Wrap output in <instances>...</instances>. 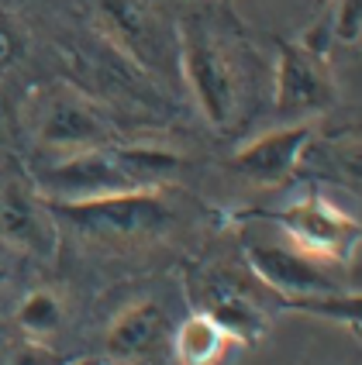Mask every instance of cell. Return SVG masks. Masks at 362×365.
Segmentation results:
<instances>
[{
  "instance_id": "obj_1",
  "label": "cell",
  "mask_w": 362,
  "mask_h": 365,
  "mask_svg": "<svg viewBox=\"0 0 362 365\" xmlns=\"http://www.w3.org/2000/svg\"><path fill=\"white\" fill-rule=\"evenodd\" d=\"M180 155L152 142H111L62 159H41L28 176L49 203H80L131 190H156L180 169Z\"/></svg>"
},
{
  "instance_id": "obj_2",
  "label": "cell",
  "mask_w": 362,
  "mask_h": 365,
  "mask_svg": "<svg viewBox=\"0 0 362 365\" xmlns=\"http://www.w3.org/2000/svg\"><path fill=\"white\" fill-rule=\"evenodd\" d=\"M176 66L190 97L214 131H231L245 110V48L214 11H190L176 21Z\"/></svg>"
},
{
  "instance_id": "obj_3",
  "label": "cell",
  "mask_w": 362,
  "mask_h": 365,
  "mask_svg": "<svg viewBox=\"0 0 362 365\" xmlns=\"http://www.w3.org/2000/svg\"><path fill=\"white\" fill-rule=\"evenodd\" d=\"M24 118L41 159H62V155L118 142V124L107 114V107L76 83L66 80L31 90L24 103Z\"/></svg>"
},
{
  "instance_id": "obj_4",
  "label": "cell",
  "mask_w": 362,
  "mask_h": 365,
  "mask_svg": "<svg viewBox=\"0 0 362 365\" xmlns=\"http://www.w3.org/2000/svg\"><path fill=\"white\" fill-rule=\"evenodd\" d=\"M94 21L107 45L159 80L180 76L176 24L162 18L149 0H94Z\"/></svg>"
},
{
  "instance_id": "obj_5",
  "label": "cell",
  "mask_w": 362,
  "mask_h": 365,
  "mask_svg": "<svg viewBox=\"0 0 362 365\" xmlns=\"http://www.w3.org/2000/svg\"><path fill=\"white\" fill-rule=\"evenodd\" d=\"M56 217H66L73 227L94 238H114V242H135V238H159L166 235L176 210L166 197V186L156 190H131L114 197L80 203H49Z\"/></svg>"
},
{
  "instance_id": "obj_6",
  "label": "cell",
  "mask_w": 362,
  "mask_h": 365,
  "mask_svg": "<svg viewBox=\"0 0 362 365\" xmlns=\"http://www.w3.org/2000/svg\"><path fill=\"white\" fill-rule=\"evenodd\" d=\"M245 262H248V272L273 297L286 300L297 310L307 300L345 293V279L338 276L342 265L324 262L318 255L303 252L293 242H286L283 235L273 242H245Z\"/></svg>"
},
{
  "instance_id": "obj_7",
  "label": "cell",
  "mask_w": 362,
  "mask_h": 365,
  "mask_svg": "<svg viewBox=\"0 0 362 365\" xmlns=\"http://www.w3.org/2000/svg\"><path fill=\"white\" fill-rule=\"evenodd\" d=\"M0 242L39 262H52L59 252V217L18 165L0 173Z\"/></svg>"
},
{
  "instance_id": "obj_8",
  "label": "cell",
  "mask_w": 362,
  "mask_h": 365,
  "mask_svg": "<svg viewBox=\"0 0 362 365\" xmlns=\"http://www.w3.org/2000/svg\"><path fill=\"white\" fill-rule=\"evenodd\" d=\"M338 101V86L321 45L311 41H280L276 76H273V107L286 121H314Z\"/></svg>"
},
{
  "instance_id": "obj_9",
  "label": "cell",
  "mask_w": 362,
  "mask_h": 365,
  "mask_svg": "<svg viewBox=\"0 0 362 365\" xmlns=\"http://www.w3.org/2000/svg\"><path fill=\"white\" fill-rule=\"evenodd\" d=\"M266 217L276 224V231L286 242H293L297 248L318 255L324 262L345 265V259L359 245V221L321 193H307V197L293 200L283 210H273Z\"/></svg>"
},
{
  "instance_id": "obj_10",
  "label": "cell",
  "mask_w": 362,
  "mask_h": 365,
  "mask_svg": "<svg viewBox=\"0 0 362 365\" xmlns=\"http://www.w3.org/2000/svg\"><path fill=\"white\" fill-rule=\"evenodd\" d=\"M314 135H318L314 121H286L241 145L231 155V169L252 186L276 190L283 182H290V176L297 173V165L303 163V152L311 148Z\"/></svg>"
},
{
  "instance_id": "obj_11",
  "label": "cell",
  "mask_w": 362,
  "mask_h": 365,
  "mask_svg": "<svg viewBox=\"0 0 362 365\" xmlns=\"http://www.w3.org/2000/svg\"><path fill=\"white\" fill-rule=\"evenodd\" d=\"M173 341V324L159 300H135L114 314L104 334V359L111 365H152Z\"/></svg>"
},
{
  "instance_id": "obj_12",
  "label": "cell",
  "mask_w": 362,
  "mask_h": 365,
  "mask_svg": "<svg viewBox=\"0 0 362 365\" xmlns=\"http://www.w3.org/2000/svg\"><path fill=\"white\" fill-rule=\"evenodd\" d=\"M201 310L231 334V341L252 345L256 338L266 334V314L259 300L231 276H207Z\"/></svg>"
},
{
  "instance_id": "obj_13",
  "label": "cell",
  "mask_w": 362,
  "mask_h": 365,
  "mask_svg": "<svg viewBox=\"0 0 362 365\" xmlns=\"http://www.w3.org/2000/svg\"><path fill=\"white\" fill-rule=\"evenodd\" d=\"M231 345H235L231 334L203 310H193L180 327H173V341H169L180 365H218Z\"/></svg>"
},
{
  "instance_id": "obj_14",
  "label": "cell",
  "mask_w": 362,
  "mask_h": 365,
  "mask_svg": "<svg viewBox=\"0 0 362 365\" xmlns=\"http://www.w3.org/2000/svg\"><path fill=\"white\" fill-rule=\"evenodd\" d=\"M62 317H66V307H62L59 293L45 286L31 289L18 307V327L24 331V338H35V341H49L62 327Z\"/></svg>"
},
{
  "instance_id": "obj_15",
  "label": "cell",
  "mask_w": 362,
  "mask_h": 365,
  "mask_svg": "<svg viewBox=\"0 0 362 365\" xmlns=\"http://www.w3.org/2000/svg\"><path fill=\"white\" fill-rule=\"evenodd\" d=\"M324 31L338 45H359L362 38V4L359 0H328Z\"/></svg>"
},
{
  "instance_id": "obj_16",
  "label": "cell",
  "mask_w": 362,
  "mask_h": 365,
  "mask_svg": "<svg viewBox=\"0 0 362 365\" xmlns=\"http://www.w3.org/2000/svg\"><path fill=\"white\" fill-rule=\"evenodd\" d=\"M69 359H62V355H56L52 348H49V341H35V338H24L7 359H4V365H66Z\"/></svg>"
},
{
  "instance_id": "obj_17",
  "label": "cell",
  "mask_w": 362,
  "mask_h": 365,
  "mask_svg": "<svg viewBox=\"0 0 362 365\" xmlns=\"http://www.w3.org/2000/svg\"><path fill=\"white\" fill-rule=\"evenodd\" d=\"M66 365H111L104 355H83V359H73V362H66Z\"/></svg>"
},
{
  "instance_id": "obj_18",
  "label": "cell",
  "mask_w": 362,
  "mask_h": 365,
  "mask_svg": "<svg viewBox=\"0 0 362 365\" xmlns=\"http://www.w3.org/2000/svg\"><path fill=\"white\" fill-rule=\"evenodd\" d=\"M7 283V269H4V265H0V286Z\"/></svg>"
}]
</instances>
